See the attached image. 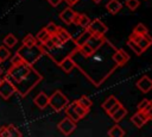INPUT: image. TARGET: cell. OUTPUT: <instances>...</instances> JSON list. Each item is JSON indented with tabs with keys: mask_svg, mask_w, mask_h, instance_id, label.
I'll use <instances>...</instances> for the list:
<instances>
[{
	"mask_svg": "<svg viewBox=\"0 0 152 137\" xmlns=\"http://www.w3.org/2000/svg\"><path fill=\"white\" fill-rule=\"evenodd\" d=\"M116 46L107 38L89 56H83L77 49L71 54L75 67L88 79L95 87H100L118 68L113 61V54Z\"/></svg>",
	"mask_w": 152,
	"mask_h": 137,
	"instance_id": "cell-1",
	"label": "cell"
},
{
	"mask_svg": "<svg viewBox=\"0 0 152 137\" xmlns=\"http://www.w3.org/2000/svg\"><path fill=\"white\" fill-rule=\"evenodd\" d=\"M5 79L13 85L15 93L25 98L43 80V75L37 71L33 66L23 62L18 66H12L7 70Z\"/></svg>",
	"mask_w": 152,
	"mask_h": 137,
	"instance_id": "cell-2",
	"label": "cell"
},
{
	"mask_svg": "<svg viewBox=\"0 0 152 137\" xmlns=\"http://www.w3.org/2000/svg\"><path fill=\"white\" fill-rule=\"evenodd\" d=\"M43 49V48H42ZM77 49V45L74 41V38L61 43L59 45H53L50 49H43L44 55H48L57 66L65 58L71 56V54Z\"/></svg>",
	"mask_w": 152,
	"mask_h": 137,
	"instance_id": "cell-3",
	"label": "cell"
},
{
	"mask_svg": "<svg viewBox=\"0 0 152 137\" xmlns=\"http://www.w3.org/2000/svg\"><path fill=\"white\" fill-rule=\"evenodd\" d=\"M17 52L23 57V60H24L25 63L31 64V66H33V64L44 55L43 49H42V46H40L39 43H37V44H34V45H31V46L21 45V46L17 50Z\"/></svg>",
	"mask_w": 152,
	"mask_h": 137,
	"instance_id": "cell-4",
	"label": "cell"
},
{
	"mask_svg": "<svg viewBox=\"0 0 152 137\" xmlns=\"http://www.w3.org/2000/svg\"><path fill=\"white\" fill-rule=\"evenodd\" d=\"M68 104H69V99H68L66 95H64L63 92L59 91V89L55 91V92L49 96V105L51 106V108H52L55 112L62 111Z\"/></svg>",
	"mask_w": 152,
	"mask_h": 137,
	"instance_id": "cell-5",
	"label": "cell"
},
{
	"mask_svg": "<svg viewBox=\"0 0 152 137\" xmlns=\"http://www.w3.org/2000/svg\"><path fill=\"white\" fill-rule=\"evenodd\" d=\"M86 29L89 30L91 32V35H101V36H104V33L108 31V26L99 18L90 20L89 25Z\"/></svg>",
	"mask_w": 152,
	"mask_h": 137,
	"instance_id": "cell-6",
	"label": "cell"
},
{
	"mask_svg": "<svg viewBox=\"0 0 152 137\" xmlns=\"http://www.w3.org/2000/svg\"><path fill=\"white\" fill-rule=\"evenodd\" d=\"M128 39L135 42V43L140 46V49H141L142 51H145L146 49H148L150 45L152 44V39H151V37H150L148 33H145V35H137V33H133V32H132V33L129 35Z\"/></svg>",
	"mask_w": 152,
	"mask_h": 137,
	"instance_id": "cell-7",
	"label": "cell"
},
{
	"mask_svg": "<svg viewBox=\"0 0 152 137\" xmlns=\"http://www.w3.org/2000/svg\"><path fill=\"white\" fill-rule=\"evenodd\" d=\"M57 127L59 129V131H61L63 135H65V136H70V135L76 130V127H77V123H75L74 120H71L69 117H65L64 119H62V120L58 123Z\"/></svg>",
	"mask_w": 152,
	"mask_h": 137,
	"instance_id": "cell-8",
	"label": "cell"
},
{
	"mask_svg": "<svg viewBox=\"0 0 152 137\" xmlns=\"http://www.w3.org/2000/svg\"><path fill=\"white\" fill-rule=\"evenodd\" d=\"M14 93H15V89L7 79L4 77L2 80H0V96L4 100H8Z\"/></svg>",
	"mask_w": 152,
	"mask_h": 137,
	"instance_id": "cell-9",
	"label": "cell"
},
{
	"mask_svg": "<svg viewBox=\"0 0 152 137\" xmlns=\"http://www.w3.org/2000/svg\"><path fill=\"white\" fill-rule=\"evenodd\" d=\"M151 118H152V116H150V114H147V113H145V112H142V111H137V112L131 117V122H132L138 129H140V127H142Z\"/></svg>",
	"mask_w": 152,
	"mask_h": 137,
	"instance_id": "cell-10",
	"label": "cell"
},
{
	"mask_svg": "<svg viewBox=\"0 0 152 137\" xmlns=\"http://www.w3.org/2000/svg\"><path fill=\"white\" fill-rule=\"evenodd\" d=\"M113 61L116 63L118 67H122L129 61V55L124 49H118L116 48V50L113 54Z\"/></svg>",
	"mask_w": 152,
	"mask_h": 137,
	"instance_id": "cell-11",
	"label": "cell"
},
{
	"mask_svg": "<svg viewBox=\"0 0 152 137\" xmlns=\"http://www.w3.org/2000/svg\"><path fill=\"white\" fill-rule=\"evenodd\" d=\"M135 86H137V88H138L139 91H141L142 93H148V92L152 89V81H151V79H150L147 75H144L142 77H140V79L137 81Z\"/></svg>",
	"mask_w": 152,
	"mask_h": 137,
	"instance_id": "cell-12",
	"label": "cell"
},
{
	"mask_svg": "<svg viewBox=\"0 0 152 137\" xmlns=\"http://www.w3.org/2000/svg\"><path fill=\"white\" fill-rule=\"evenodd\" d=\"M75 14H76V12L71 8V6H69V7H65V8L59 13V18H61V20H62L63 23L70 25V24H72V20H74Z\"/></svg>",
	"mask_w": 152,
	"mask_h": 137,
	"instance_id": "cell-13",
	"label": "cell"
},
{
	"mask_svg": "<svg viewBox=\"0 0 152 137\" xmlns=\"http://www.w3.org/2000/svg\"><path fill=\"white\" fill-rule=\"evenodd\" d=\"M33 102H34V105H36L39 110H44V108L49 105V96H48L44 92H39V93L34 96Z\"/></svg>",
	"mask_w": 152,
	"mask_h": 137,
	"instance_id": "cell-14",
	"label": "cell"
},
{
	"mask_svg": "<svg viewBox=\"0 0 152 137\" xmlns=\"http://www.w3.org/2000/svg\"><path fill=\"white\" fill-rule=\"evenodd\" d=\"M89 23H90V18L88 15H86L84 13H77L76 12V14L74 17V20H72V24H77L81 27L86 29L89 25Z\"/></svg>",
	"mask_w": 152,
	"mask_h": 137,
	"instance_id": "cell-15",
	"label": "cell"
},
{
	"mask_svg": "<svg viewBox=\"0 0 152 137\" xmlns=\"http://www.w3.org/2000/svg\"><path fill=\"white\" fill-rule=\"evenodd\" d=\"M104 39H106V37L104 36H101V35H91L90 37H89V39L87 41V44L91 48V49H97L103 42H104Z\"/></svg>",
	"mask_w": 152,
	"mask_h": 137,
	"instance_id": "cell-16",
	"label": "cell"
},
{
	"mask_svg": "<svg viewBox=\"0 0 152 137\" xmlns=\"http://www.w3.org/2000/svg\"><path fill=\"white\" fill-rule=\"evenodd\" d=\"M127 114V110H126V107H124V105L121 104L118 108H115L110 114H109V117L115 122V123H119L121 119H124V117Z\"/></svg>",
	"mask_w": 152,
	"mask_h": 137,
	"instance_id": "cell-17",
	"label": "cell"
},
{
	"mask_svg": "<svg viewBox=\"0 0 152 137\" xmlns=\"http://www.w3.org/2000/svg\"><path fill=\"white\" fill-rule=\"evenodd\" d=\"M122 8V4L119 1V0H109L107 4H106V10L110 13V14H116Z\"/></svg>",
	"mask_w": 152,
	"mask_h": 137,
	"instance_id": "cell-18",
	"label": "cell"
},
{
	"mask_svg": "<svg viewBox=\"0 0 152 137\" xmlns=\"http://www.w3.org/2000/svg\"><path fill=\"white\" fill-rule=\"evenodd\" d=\"M137 110L138 111H142L150 116H152V102L150 99H142L138 105H137Z\"/></svg>",
	"mask_w": 152,
	"mask_h": 137,
	"instance_id": "cell-19",
	"label": "cell"
},
{
	"mask_svg": "<svg viewBox=\"0 0 152 137\" xmlns=\"http://www.w3.org/2000/svg\"><path fill=\"white\" fill-rule=\"evenodd\" d=\"M59 67H61V69L65 73V74H69L74 68H75V64H74V61H72V58L69 56V57H65L59 64H58Z\"/></svg>",
	"mask_w": 152,
	"mask_h": 137,
	"instance_id": "cell-20",
	"label": "cell"
},
{
	"mask_svg": "<svg viewBox=\"0 0 152 137\" xmlns=\"http://www.w3.org/2000/svg\"><path fill=\"white\" fill-rule=\"evenodd\" d=\"M118 101H119V100H118L114 95H109V96H108V98H107V99L101 104V107H102V108H103V111L108 114V112L113 108V106H114Z\"/></svg>",
	"mask_w": 152,
	"mask_h": 137,
	"instance_id": "cell-21",
	"label": "cell"
},
{
	"mask_svg": "<svg viewBox=\"0 0 152 137\" xmlns=\"http://www.w3.org/2000/svg\"><path fill=\"white\" fill-rule=\"evenodd\" d=\"M63 110H64V112H65V116H66V117H69V118H70L71 120H74L75 123H77V122H80V120H81L80 116L75 112V110L72 108V106L70 105V102H69V104H68Z\"/></svg>",
	"mask_w": 152,
	"mask_h": 137,
	"instance_id": "cell-22",
	"label": "cell"
},
{
	"mask_svg": "<svg viewBox=\"0 0 152 137\" xmlns=\"http://www.w3.org/2000/svg\"><path fill=\"white\" fill-rule=\"evenodd\" d=\"M125 135H126L125 130L120 125H118V124H115L114 126H112L109 129V131H108V136L109 137H124Z\"/></svg>",
	"mask_w": 152,
	"mask_h": 137,
	"instance_id": "cell-23",
	"label": "cell"
},
{
	"mask_svg": "<svg viewBox=\"0 0 152 137\" xmlns=\"http://www.w3.org/2000/svg\"><path fill=\"white\" fill-rule=\"evenodd\" d=\"M91 36V32L89 31V30H87V29H84V31L76 38V39H74L75 41V43H76V45H77V48L78 46H81V45H83L84 43H87V41L89 39V37Z\"/></svg>",
	"mask_w": 152,
	"mask_h": 137,
	"instance_id": "cell-24",
	"label": "cell"
},
{
	"mask_svg": "<svg viewBox=\"0 0 152 137\" xmlns=\"http://www.w3.org/2000/svg\"><path fill=\"white\" fill-rule=\"evenodd\" d=\"M70 105L72 106V108L75 110V112L80 116V118L82 119V118H84L88 113H89V108H84L83 106H81L80 104H77V101H72V102H70Z\"/></svg>",
	"mask_w": 152,
	"mask_h": 137,
	"instance_id": "cell-25",
	"label": "cell"
},
{
	"mask_svg": "<svg viewBox=\"0 0 152 137\" xmlns=\"http://www.w3.org/2000/svg\"><path fill=\"white\" fill-rule=\"evenodd\" d=\"M58 38H59V41L61 42H66V41H69V39H71L72 37H71V35L64 29V27H61V26H58V29H57V31H56V33H55Z\"/></svg>",
	"mask_w": 152,
	"mask_h": 137,
	"instance_id": "cell-26",
	"label": "cell"
},
{
	"mask_svg": "<svg viewBox=\"0 0 152 137\" xmlns=\"http://www.w3.org/2000/svg\"><path fill=\"white\" fill-rule=\"evenodd\" d=\"M2 43L5 46H7L8 49H12L13 46H15V44L18 43V39L17 37L13 35V33H8L4 39H2Z\"/></svg>",
	"mask_w": 152,
	"mask_h": 137,
	"instance_id": "cell-27",
	"label": "cell"
},
{
	"mask_svg": "<svg viewBox=\"0 0 152 137\" xmlns=\"http://www.w3.org/2000/svg\"><path fill=\"white\" fill-rule=\"evenodd\" d=\"M36 37V39H37V42L39 43V44H42V43H44V42H46L49 38H50V35L48 33V31L43 27V29H40L39 31H38V33L34 36Z\"/></svg>",
	"mask_w": 152,
	"mask_h": 137,
	"instance_id": "cell-28",
	"label": "cell"
},
{
	"mask_svg": "<svg viewBox=\"0 0 152 137\" xmlns=\"http://www.w3.org/2000/svg\"><path fill=\"white\" fill-rule=\"evenodd\" d=\"M6 127H7L8 137H21V136H23V133L20 132V130H19L15 125L8 124V125H6Z\"/></svg>",
	"mask_w": 152,
	"mask_h": 137,
	"instance_id": "cell-29",
	"label": "cell"
},
{
	"mask_svg": "<svg viewBox=\"0 0 152 137\" xmlns=\"http://www.w3.org/2000/svg\"><path fill=\"white\" fill-rule=\"evenodd\" d=\"M21 43H23V45H26V46H31V45H34V44H37L38 42H37V39H36V37H34L33 35H31V33H27V35H26V36L23 38Z\"/></svg>",
	"mask_w": 152,
	"mask_h": 137,
	"instance_id": "cell-30",
	"label": "cell"
},
{
	"mask_svg": "<svg viewBox=\"0 0 152 137\" xmlns=\"http://www.w3.org/2000/svg\"><path fill=\"white\" fill-rule=\"evenodd\" d=\"M76 101H77V104H80V105L83 106L84 108H90V107L93 106V101H91L87 95H82V96H80Z\"/></svg>",
	"mask_w": 152,
	"mask_h": 137,
	"instance_id": "cell-31",
	"label": "cell"
},
{
	"mask_svg": "<svg viewBox=\"0 0 152 137\" xmlns=\"http://www.w3.org/2000/svg\"><path fill=\"white\" fill-rule=\"evenodd\" d=\"M10 56H11L10 49L7 46H5V45H0V63L5 62Z\"/></svg>",
	"mask_w": 152,
	"mask_h": 137,
	"instance_id": "cell-32",
	"label": "cell"
},
{
	"mask_svg": "<svg viewBox=\"0 0 152 137\" xmlns=\"http://www.w3.org/2000/svg\"><path fill=\"white\" fill-rule=\"evenodd\" d=\"M133 33H137V35H145V33H148V29L146 25H144L142 23H139L135 25V27L133 29Z\"/></svg>",
	"mask_w": 152,
	"mask_h": 137,
	"instance_id": "cell-33",
	"label": "cell"
},
{
	"mask_svg": "<svg viewBox=\"0 0 152 137\" xmlns=\"http://www.w3.org/2000/svg\"><path fill=\"white\" fill-rule=\"evenodd\" d=\"M127 45L131 48V50H133V52H135L137 55H141L144 51L140 49V46L135 43V42H133V41H131V39H128L127 41Z\"/></svg>",
	"mask_w": 152,
	"mask_h": 137,
	"instance_id": "cell-34",
	"label": "cell"
},
{
	"mask_svg": "<svg viewBox=\"0 0 152 137\" xmlns=\"http://www.w3.org/2000/svg\"><path fill=\"white\" fill-rule=\"evenodd\" d=\"M125 5H126V7L129 11H135L139 7L140 2H139V0H126L125 1Z\"/></svg>",
	"mask_w": 152,
	"mask_h": 137,
	"instance_id": "cell-35",
	"label": "cell"
},
{
	"mask_svg": "<svg viewBox=\"0 0 152 137\" xmlns=\"http://www.w3.org/2000/svg\"><path fill=\"white\" fill-rule=\"evenodd\" d=\"M46 31H48V33L51 36V35H53V33H56V31H57V29H58V25L57 24H55L53 21H50L49 24H46V26L44 27Z\"/></svg>",
	"mask_w": 152,
	"mask_h": 137,
	"instance_id": "cell-36",
	"label": "cell"
},
{
	"mask_svg": "<svg viewBox=\"0 0 152 137\" xmlns=\"http://www.w3.org/2000/svg\"><path fill=\"white\" fill-rule=\"evenodd\" d=\"M24 62V60H23V57L18 54V52H15L12 57H11V64L12 66H18V64H20V63H23Z\"/></svg>",
	"mask_w": 152,
	"mask_h": 137,
	"instance_id": "cell-37",
	"label": "cell"
},
{
	"mask_svg": "<svg viewBox=\"0 0 152 137\" xmlns=\"http://www.w3.org/2000/svg\"><path fill=\"white\" fill-rule=\"evenodd\" d=\"M0 137H8V132H7L6 125L0 126Z\"/></svg>",
	"mask_w": 152,
	"mask_h": 137,
	"instance_id": "cell-38",
	"label": "cell"
},
{
	"mask_svg": "<svg viewBox=\"0 0 152 137\" xmlns=\"http://www.w3.org/2000/svg\"><path fill=\"white\" fill-rule=\"evenodd\" d=\"M46 1H48L52 7H57V6H58L63 0H46Z\"/></svg>",
	"mask_w": 152,
	"mask_h": 137,
	"instance_id": "cell-39",
	"label": "cell"
},
{
	"mask_svg": "<svg viewBox=\"0 0 152 137\" xmlns=\"http://www.w3.org/2000/svg\"><path fill=\"white\" fill-rule=\"evenodd\" d=\"M64 1H65V2H66L69 6H74V5H76V4H77L80 0H64Z\"/></svg>",
	"mask_w": 152,
	"mask_h": 137,
	"instance_id": "cell-40",
	"label": "cell"
},
{
	"mask_svg": "<svg viewBox=\"0 0 152 137\" xmlns=\"http://www.w3.org/2000/svg\"><path fill=\"white\" fill-rule=\"evenodd\" d=\"M95 4H99V2H101V0H93Z\"/></svg>",
	"mask_w": 152,
	"mask_h": 137,
	"instance_id": "cell-41",
	"label": "cell"
},
{
	"mask_svg": "<svg viewBox=\"0 0 152 137\" xmlns=\"http://www.w3.org/2000/svg\"><path fill=\"white\" fill-rule=\"evenodd\" d=\"M1 75H2V69L0 68V76H1Z\"/></svg>",
	"mask_w": 152,
	"mask_h": 137,
	"instance_id": "cell-42",
	"label": "cell"
}]
</instances>
